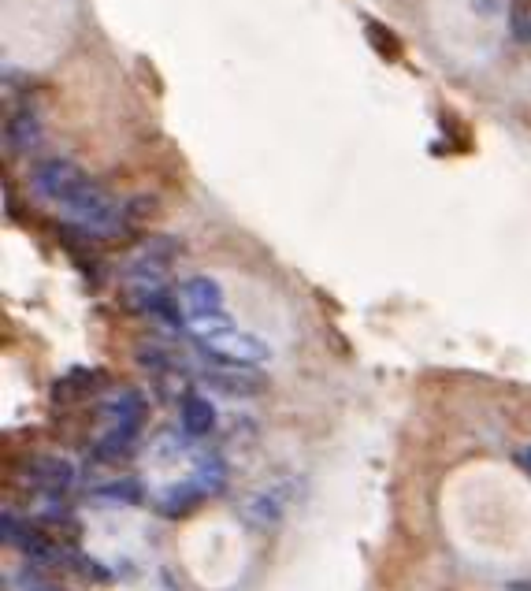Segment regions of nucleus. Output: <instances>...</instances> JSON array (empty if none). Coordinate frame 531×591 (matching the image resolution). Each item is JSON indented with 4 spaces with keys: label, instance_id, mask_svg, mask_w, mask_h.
Segmentation results:
<instances>
[{
    "label": "nucleus",
    "instance_id": "nucleus-1",
    "mask_svg": "<svg viewBox=\"0 0 531 591\" xmlns=\"http://www.w3.org/2000/svg\"><path fill=\"white\" fill-rule=\"evenodd\" d=\"M52 209L64 216L67 224L75 227L78 235L86 238H119L127 235L130 227V209L119 201V197H112L108 190H104L101 183H93L90 175L82 171L75 183L67 186V194L52 205Z\"/></svg>",
    "mask_w": 531,
    "mask_h": 591
},
{
    "label": "nucleus",
    "instance_id": "nucleus-2",
    "mask_svg": "<svg viewBox=\"0 0 531 591\" xmlns=\"http://www.w3.org/2000/svg\"><path fill=\"white\" fill-rule=\"evenodd\" d=\"M104 432L93 443V458L97 461H123L130 454L134 435L145 428L149 406H145V394L134 387H116V391L104 394L101 402Z\"/></svg>",
    "mask_w": 531,
    "mask_h": 591
},
{
    "label": "nucleus",
    "instance_id": "nucleus-3",
    "mask_svg": "<svg viewBox=\"0 0 531 591\" xmlns=\"http://www.w3.org/2000/svg\"><path fill=\"white\" fill-rule=\"evenodd\" d=\"M186 331H190V339H194L197 350L205 357H212V361L249 365V368H260L268 361V346H264L257 335H249V331L238 328L227 313L194 320V324H186Z\"/></svg>",
    "mask_w": 531,
    "mask_h": 591
},
{
    "label": "nucleus",
    "instance_id": "nucleus-4",
    "mask_svg": "<svg viewBox=\"0 0 531 591\" xmlns=\"http://www.w3.org/2000/svg\"><path fill=\"white\" fill-rule=\"evenodd\" d=\"M179 257V242L175 238H145L138 250L123 261V298H145V294H160L168 290L171 264Z\"/></svg>",
    "mask_w": 531,
    "mask_h": 591
},
{
    "label": "nucleus",
    "instance_id": "nucleus-5",
    "mask_svg": "<svg viewBox=\"0 0 531 591\" xmlns=\"http://www.w3.org/2000/svg\"><path fill=\"white\" fill-rule=\"evenodd\" d=\"M19 480L34 491V499H64L78 487V465L60 454H34L23 461Z\"/></svg>",
    "mask_w": 531,
    "mask_h": 591
},
{
    "label": "nucleus",
    "instance_id": "nucleus-6",
    "mask_svg": "<svg viewBox=\"0 0 531 591\" xmlns=\"http://www.w3.org/2000/svg\"><path fill=\"white\" fill-rule=\"evenodd\" d=\"M197 380L205 383V387H212V391L231 394V398H253V394H260L268 387L260 368L227 365V361H212V357H205V365L197 368Z\"/></svg>",
    "mask_w": 531,
    "mask_h": 591
},
{
    "label": "nucleus",
    "instance_id": "nucleus-7",
    "mask_svg": "<svg viewBox=\"0 0 531 591\" xmlns=\"http://www.w3.org/2000/svg\"><path fill=\"white\" fill-rule=\"evenodd\" d=\"M78 175H82V168H78V164H71V160L45 157V160H38V164L30 168V190H34V197H41V201L56 205V201L67 194V186L75 183Z\"/></svg>",
    "mask_w": 531,
    "mask_h": 591
},
{
    "label": "nucleus",
    "instance_id": "nucleus-8",
    "mask_svg": "<svg viewBox=\"0 0 531 591\" xmlns=\"http://www.w3.org/2000/svg\"><path fill=\"white\" fill-rule=\"evenodd\" d=\"M179 309L182 320L194 324V320H205V316H220L223 313V290L216 279L208 276H194L186 279L179 287Z\"/></svg>",
    "mask_w": 531,
    "mask_h": 591
},
{
    "label": "nucleus",
    "instance_id": "nucleus-9",
    "mask_svg": "<svg viewBox=\"0 0 531 591\" xmlns=\"http://www.w3.org/2000/svg\"><path fill=\"white\" fill-rule=\"evenodd\" d=\"M45 142V123L34 108H19L8 116L4 123V145L12 149V153H34L38 145Z\"/></svg>",
    "mask_w": 531,
    "mask_h": 591
},
{
    "label": "nucleus",
    "instance_id": "nucleus-10",
    "mask_svg": "<svg viewBox=\"0 0 531 591\" xmlns=\"http://www.w3.org/2000/svg\"><path fill=\"white\" fill-rule=\"evenodd\" d=\"M216 421H220V417H216V406L208 402L205 394L190 391L179 402V428L186 439H205V435L216 428Z\"/></svg>",
    "mask_w": 531,
    "mask_h": 591
},
{
    "label": "nucleus",
    "instance_id": "nucleus-11",
    "mask_svg": "<svg viewBox=\"0 0 531 591\" xmlns=\"http://www.w3.org/2000/svg\"><path fill=\"white\" fill-rule=\"evenodd\" d=\"M201 499H208L201 484H197L194 476H186V480H175L168 484L160 495H156V510L164 513V517H182V513H190Z\"/></svg>",
    "mask_w": 531,
    "mask_h": 591
},
{
    "label": "nucleus",
    "instance_id": "nucleus-12",
    "mask_svg": "<svg viewBox=\"0 0 531 591\" xmlns=\"http://www.w3.org/2000/svg\"><path fill=\"white\" fill-rule=\"evenodd\" d=\"M93 387H97V372H90V368H75L71 376L56 380L52 398H56V402H78V398H86Z\"/></svg>",
    "mask_w": 531,
    "mask_h": 591
},
{
    "label": "nucleus",
    "instance_id": "nucleus-13",
    "mask_svg": "<svg viewBox=\"0 0 531 591\" xmlns=\"http://www.w3.org/2000/svg\"><path fill=\"white\" fill-rule=\"evenodd\" d=\"M142 480L138 476H123V480H112V484H104L93 491V499L101 502H119V506H130V502H142Z\"/></svg>",
    "mask_w": 531,
    "mask_h": 591
},
{
    "label": "nucleus",
    "instance_id": "nucleus-14",
    "mask_svg": "<svg viewBox=\"0 0 531 591\" xmlns=\"http://www.w3.org/2000/svg\"><path fill=\"white\" fill-rule=\"evenodd\" d=\"M513 38L531 45V0H517V8H513Z\"/></svg>",
    "mask_w": 531,
    "mask_h": 591
},
{
    "label": "nucleus",
    "instance_id": "nucleus-15",
    "mask_svg": "<svg viewBox=\"0 0 531 591\" xmlns=\"http://www.w3.org/2000/svg\"><path fill=\"white\" fill-rule=\"evenodd\" d=\"M517 461H520V469H524V473L531 476V443H528V447H520V450H517Z\"/></svg>",
    "mask_w": 531,
    "mask_h": 591
}]
</instances>
